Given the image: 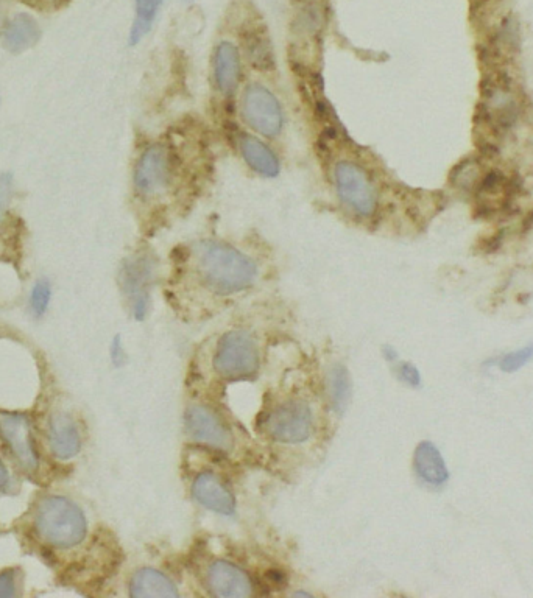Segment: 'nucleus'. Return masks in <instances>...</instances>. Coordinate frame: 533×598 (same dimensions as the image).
Instances as JSON below:
<instances>
[{
	"instance_id": "f257e3e1",
	"label": "nucleus",
	"mask_w": 533,
	"mask_h": 598,
	"mask_svg": "<svg viewBox=\"0 0 533 598\" xmlns=\"http://www.w3.org/2000/svg\"><path fill=\"white\" fill-rule=\"evenodd\" d=\"M195 273L206 289L230 296L255 284L258 267L242 251L216 240H200L192 250Z\"/></svg>"
},
{
	"instance_id": "f03ea898",
	"label": "nucleus",
	"mask_w": 533,
	"mask_h": 598,
	"mask_svg": "<svg viewBox=\"0 0 533 598\" xmlns=\"http://www.w3.org/2000/svg\"><path fill=\"white\" fill-rule=\"evenodd\" d=\"M38 535L57 549H71L82 544L88 533L85 514L74 502L52 496L39 504L36 511Z\"/></svg>"
},
{
	"instance_id": "7ed1b4c3",
	"label": "nucleus",
	"mask_w": 533,
	"mask_h": 598,
	"mask_svg": "<svg viewBox=\"0 0 533 598\" xmlns=\"http://www.w3.org/2000/svg\"><path fill=\"white\" fill-rule=\"evenodd\" d=\"M337 195L343 205L361 217H373L378 211V190L367 170L353 161H340L334 167Z\"/></svg>"
},
{
	"instance_id": "20e7f679",
	"label": "nucleus",
	"mask_w": 533,
	"mask_h": 598,
	"mask_svg": "<svg viewBox=\"0 0 533 598\" xmlns=\"http://www.w3.org/2000/svg\"><path fill=\"white\" fill-rule=\"evenodd\" d=\"M259 351L255 340L247 332L226 334L217 346L214 370L223 379H250L258 373Z\"/></svg>"
},
{
	"instance_id": "39448f33",
	"label": "nucleus",
	"mask_w": 533,
	"mask_h": 598,
	"mask_svg": "<svg viewBox=\"0 0 533 598\" xmlns=\"http://www.w3.org/2000/svg\"><path fill=\"white\" fill-rule=\"evenodd\" d=\"M242 116L264 138H275L283 130V108L275 94L259 83L245 88L242 94Z\"/></svg>"
},
{
	"instance_id": "423d86ee",
	"label": "nucleus",
	"mask_w": 533,
	"mask_h": 598,
	"mask_svg": "<svg viewBox=\"0 0 533 598\" xmlns=\"http://www.w3.org/2000/svg\"><path fill=\"white\" fill-rule=\"evenodd\" d=\"M482 114L496 130H507L519 116V102L505 74L488 77L482 86Z\"/></svg>"
},
{
	"instance_id": "0eeeda50",
	"label": "nucleus",
	"mask_w": 533,
	"mask_h": 598,
	"mask_svg": "<svg viewBox=\"0 0 533 598\" xmlns=\"http://www.w3.org/2000/svg\"><path fill=\"white\" fill-rule=\"evenodd\" d=\"M173 178V158L166 144L145 148L135 169V187L142 197L163 194Z\"/></svg>"
},
{
	"instance_id": "6e6552de",
	"label": "nucleus",
	"mask_w": 533,
	"mask_h": 598,
	"mask_svg": "<svg viewBox=\"0 0 533 598\" xmlns=\"http://www.w3.org/2000/svg\"><path fill=\"white\" fill-rule=\"evenodd\" d=\"M265 429L279 443H303L312 433L311 409L301 401L284 402L267 416Z\"/></svg>"
},
{
	"instance_id": "1a4fd4ad",
	"label": "nucleus",
	"mask_w": 533,
	"mask_h": 598,
	"mask_svg": "<svg viewBox=\"0 0 533 598\" xmlns=\"http://www.w3.org/2000/svg\"><path fill=\"white\" fill-rule=\"evenodd\" d=\"M0 435L10 447L19 465L25 471L35 472L38 468V457H36L27 416L19 413H0Z\"/></svg>"
},
{
	"instance_id": "9d476101",
	"label": "nucleus",
	"mask_w": 533,
	"mask_h": 598,
	"mask_svg": "<svg viewBox=\"0 0 533 598\" xmlns=\"http://www.w3.org/2000/svg\"><path fill=\"white\" fill-rule=\"evenodd\" d=\"M186 430L192 440L214 449L230 451L233 446V438L228 427L216 413L203 405H195L186 412Z\"/></svg>"
},
{
	"instance_id": "9b49d317",
	"label": "nucleus",
	"mask_w": 533,
	"mask_h": 598,
	"mask_svg": "<svg viewBox=\"0 0 533 598\" xmlns=\"http://www.w3.org/2000/svg\"><path fill=\"white\" fill-rule=\"evenodd\" d=\"M206 586L212 595L223 598H244L255 595L250 575L228 561H214L206 570Z\"/></svg>"
},
{
	"instance_id": "f8f14e48",
	"label": "nucleus",
	"mask_w": 533,
	"mask_h": 598,
	"mask_svg": "<svg viewBox=\"0 0 533 598\" xmlns=\"http://www.w3.org/2000/svg\"><path fill=\"white\" fill-rule=\"evenodd\" d=\"M155 273V262L149 254H138L131 257L122 271L124 289L133 303V310L138 318H142L149 306V285Z\"/></svg>"
},
{
	"instance_id": "ddd939ff",
	"label": "nucleus",
	"mask_w": 533,
	"mask_h": 598,
	"mask_svg": "<svg viewBox=\"0 0 533 598\" xmlns=\"http://www.w3.org/2000/svg\"><path fill=\"white\" fill-rule=\"evenodd\" d=\"M192 494L198 504L220 514H233L236 508L233 494L212 472H202L192 483Z\"/></svg>"
},
{
	"instance_id": "4468645a",
	"label": "nucleus",
	"mask_w": 533,
	"mask_h": 598,
	"mask_svg": "<svg viewBox=\"0 0 533 598\" xmlns=\"http://www.w3.org/2000/svg\"><path fill=\"white\" fill-rule=\"evenodd\" d=\"M241 53L233 43L223 41L214 53V81L220 94L231 97L241 83Z\"/></svg>"
},
{
	"instance_id": "2eb2a0df",
	"label": "nucleus",
	"mask_w": 533,
	"mask_h": 598,
	"mask_svg": "<svg viewBox=\"0 0 533 598\" xmlns=\"http://www.w3.org/2000/svg\"><path fill=\"white\" fill-rule=\"evenodd\" d=\"M241 153L253 172L259 173L264 178H276L279 175L281 166H279L278 156L261 139L250 134H242Z\"/></svg>"
},
{
	"instance_id": "dca6fc26",
	"label": "nucleus",
	"mask_w": 533,
	"mask_h": 598,
	"mask_svg": "<svg viewBox=\"0 0 533 598\" xmlns=\"http://www.w3.org/2000/svg\"><path fill=\"white\" fill-rule=\"evenodd\" d=\"M39 25L35 18L27 13L13 16L2 30V43L5 49L13 53L24 52L35 46L39 39Z\"/></svg>"
},
{
	"instance_id": "f3484780",
	"label": "nucleus",
	"mask_w": 533,
	"mask_h": 598,
	"mask_svg": "<svg viewBox=\"0 0 533 598\" xmlns=\"http://www.w3.org/2000/svg\"><path fill=\"white\" fill-rule=\"evenodd\" d=\"M50 446L58 460H71L80 452L82 440L69 416L55 415L50 419Z\"/></svg>"
},
{
	"instance_id": "a211bd4d",
	"label": "nucleus",
	"mask_w": 533,
	"mask_h": 598,
	"mask_svg": "<svg viewBox=\"0 0 533 598\" xmlns=\"http://www.w3.org/2000/svg\"><path fill=\"white\" fill-rule=\"evenodd\" d=\"M130 595L138 598L155 597H178L177 586L166 575L161 574L159 570L145 569L138 570L130 581Z\"/></svg>"
},
{
	"instance_id": "6ab92c4d",
	"label": "nucleus",
	"mask_w": 533,
	"mask_h": 598,
	"mask_svg": "<svg viewBox=\"0 0 533 598\" xmlns=\"http://www.w3.org/2000/svg\"><path fill=\"white\" fill-rule=\"evenodd\" d=\"M245 53L251 66L258 71H273L276 66L275 52H273L272 41L269 33L265 32L264 27H251L242 35Z\"/></svg>"
},
{
	"instance_id": "aec40b11",
	"label": "nucleus",
	"mask_w": 533,
	"mask_h": 598,
	"mask_svg": "<svg viewBox=\"0 0 533 598\" xmlns=\"http://www.w3.org/2000/svg\"><path fill=\"white\" fill-rule=\"evenodd\" d=\"M415 471L418 477L429 485H443L448 482L449 471L445 460L435 444L424 441L415 451Z\"/></svg>"
},
{
	"instance_id": "412c9836",
	"label": "nucleus",
	"mask_w": 533,
	"mask_h": 598,
	"mask_svg": "<svg viewBox=\"0 0 533 598\" xmlns=\"http://www.w3.org/2000/svg\"><path fill=\"white\" fill-rule=\"evenodd\" d=\"M164 0H136V16L130 32V46H138L153 29V22L158 16Z\"/></svg>"
},
{
	"instance_id": "4be33fe9",
	"label": "nucleus",
	"mask_w": 533,
	"mask_h": 598,
	"mask_svg": "<svg viewBox=\"0 0 533 598\" xmlns=\"http://www.w3.org/2000/svg\"><path fill=\"white\" fill-rule=\"evenodd\" d=\"M350 379L342 366H334L328 374V394L332 405L343 410L350 401Z\"/></svg>"
},
{
	"instance_id": "5701e85b",
	"label": "nucleus",
	"mask_w": 533,
	"mask_h": 598,
	"mask_svg": "<svg viewBox=\"0 0 533 598\" xmlns=\"http://www.w3.org/2000/svg\"><path fill=\"white\" fill-rule=\"evenodd\" d=\"M482 173L481 166L476 161H463L460 162L456 170L452 172V184L457 189L462 190H476L477 184L481 181Z\"/></svg>"
},
{
	"instance_id": "b1692460",
	"label": "nucleus",
	"mask_w": 533,
	"mask_h": 598,
	"mask_svg": "<svg viewBox=\"0 0 533 598\" xmlns=\"http://www.w3.org/2000/svg\"><path fill=\"white\" fill-rule=\"evenodd\" d=\"M323 27V10L317 4L303 8L297 18V29L306 35H315Z\"/></svg>"
},
{
	"instance_id": "393cba45",
	"label": "nucleus",
	"mask_w": 533,
	"mask_h": 598,
	"mask_svg": "<svg viewBox=\"0 0 533 598\" xmlns=\"http://www.w3.org/2000/svg\"><path fill=\"white\" fill-rule=\"evenodd\" d=\"M533 359V345L526 346V348L516 349V351L505 354L501 360H499V368L504 373H516L521 370L523 366H526L530 360Z\"/></svg>"
},
{
	"instance_id": "a878e982",
	"label": "nucleus",
	"mask_w": 533,
	"mask_h": 598,
	"mask_svg": "<svg viewBox=\"0 0 533 598\" xmlns=\"http://www.w3.org/2000/svg\"><path fill=\"white\" fill-rule=\"evenodd\" d=\"M50 285L46 281H38L33 287L32 309L36 315H43L49 307Z\"/></svg>"
},
{
	"instance_id": "bb28decb",
	"label": "nucleus",
	"mask_w": 533,
	"mask_h": 598,
	"mask_svg": "<svg viewBox=\"0 0 533 598\" xmlns=\"http://www.w3.org/2000/svg\"><path fill=\"white\" fill-rule=\"evenodd\" d=\"M11 190H13V178L10 175L0 176V217L10 203Z\"/></svg>"
},
{
	"instance_id": "cd10ccee",
	"label": "nucleus",
	"mask_w": 533,
	"mask_h": 598,
	"mask_svg": "<svg viewBox=\"0 0 533 598\" xmlns=\"http://www.w3.org/2000/svg\"><path fill=\"white\" fill-rule=\"evenodd\" d=\"M16 595V584L15 575L11 572H5L0 575V597H15Z\"/></svg>"
},
{
	"instance_id": "c85d7f7f",
	"label": "nucleus",
	"mask_w": 533,
	"mask_h": 598,
	"mask_svg": "<svg viewBox=\"0 0 533 598\" xmlns=\"http://www.w3.org/2000/svg\"><path fill=\"white\" fill-rule=\"evenodd\" d=\"M401 376H403V379L406 380L407 384L413 385V387L420 385V373H418L417 368H415L413 365H410V363H406V365L401 366Z\"/></svg>"
},
{
	"instance_id": "c756f323",
	"label": "nucleus",
	"mask_w": 533,
	"mask_h": 598,
	"mask_svg": "<svg viewBox=\"0 0 533 598\" xmlns=\"http://www.w3.org/2000/svg\"><path fill=\"white\" fill-rule=\"evenodd\" d=\"M8 483V471L4 463L0 461V489L4 488Z\"/></svg>"
},
{
	"instance_id": "7c9ffc66",
	"label": "nucleus",
	"mask_w": 533,
	"mask_h": 598,
	"mask_svg": "<svg viewBox=\"0 0 533 598\" xmlns=\"http://www.w3.org/2000/svg\"><path fill=\"white\" fill-rule=\"evenodd\" d=\"M43 2H46V4H58L61 0H43Z\"/></svg>"
},
{
	"instance_id": "2f4dec72",
	"label": "nucleus",
	"mask_w": 533,
	"mask_h": 598,
	"mask_svg": "<svg viewBox=\"0 0 533 598\" xmlns=\"http://www.w3.org/2000/svg\"><path fill=\"white\" fill-rule=\"evenodd\" d=\"M184 2H192V0H184Z\"/></svg>"
}]
</instances>
